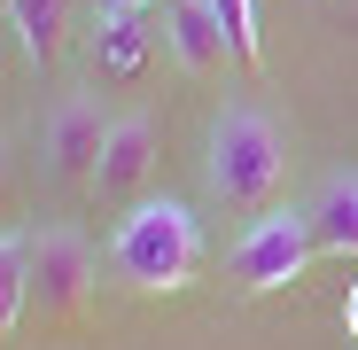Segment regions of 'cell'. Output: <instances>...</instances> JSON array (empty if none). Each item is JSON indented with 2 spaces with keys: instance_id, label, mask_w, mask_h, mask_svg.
Listing matches in <instances>:
<instances>
[{
  "instance_id": "1",
  "label": "cell",
  "mask_w": 358,
  "mask_h": 350,
  "mask_svg": "<svg viewBox=\"0 0 358 350\" xmlns=\"http://www.w3.org/2000/svg\"><path fill=\"white\" fill-rule=\"evenodd\" d=\"M109 272L141 288V296H171L203 272V218L171 195H148L133 203L125 218L109 226Z\"/></svg>"
},
{
  "instance_id": "2",
  "label": "cell",
  "mask_w": 358,
  "mask_h": 350,
  "mask_svg": "<svg viewBox=\"0 0 358 350\" xmlns=\"http://www.w3.org/2000/svg\"><path fill=\"white\" fill-rule=\"evenodd\" d=\"M280 171H288V148H280V125L250 101H226L210 117V140H203V180L226 210H273L280 195Z\"/></svg>"
},
{
  "instance_id": "3",
  "label": "cell",
  "mask_w": 358,
  "mask_h": 350,
  "mask_svg": "<svg viewBox=\"0 0 358 350\" xmlns=\"http://www.w3.org/2000/svg\"><path fill=\"white\" fill-rule=\"evenodd\" d=\"M312 257L320 249H312V218L304 210H257L250 233L226 249V280L242 288V296H273V288H288Z\"/></svg>"
},
{
  "instance_id": "4",
  "label": "cell",
  "mask_w": 358,
  "mask_h": 350,
  "mask_svg": "<svg viewBox=\"0 0 358 350\" xmlns=\"http://www.w3.org/2000/svg\"><path fill=\"white\" fill-rule=\"evenodd\" d=\"M86 296H94V249H86V233L78 226L31 233V304H39V319H71V312H86Z\"/></svg>"
},
{
  "instance_id": "5",
  "label": "cell",
  "mask_w": 358,
  "mask_h": 350,
  "mask_svg": "<svg viewBox=\"0 0 358 350\" xmlns=\"http://www.w3.org/2000/svg\"><path fill=\"white\" fill-rule=\"evenodd\" d=\"M117 117H101L94 94H63L47 117V171L55 180H86L94 187V163H101V140H109Z\"/></svg>"
},
{
  "instance_id": "6",
  "label": "cell",
  "mask_w": 358,
  "mask_h": 350,
  "mask_svg": "<svg viewBox=\"0 0 358 350\" xmlns=\"http://www.w3.org/2000/svg\"><path fill=\"white\" fill-rule=\"evenodd\" d=\"M164 47H171V63L187 71V78H218L226 63H242L210 0H171V16H164Z\"/></svg>"
},
{
  "instance_id": "7",
  "label": "cell",
  "mask_w": 358,
  "mask_h": 350,
  "mask_svg": "<svg viewBox=\"0 0 358 350\" xmlns=\"http://www.w3.org/2000/svg\"><path fill=\"white\" fill-rule=\"evenodd\" d=\"M148 171H156V117H117V125H109V140H101V163H94V195H133L141 180H148Z\"/></svg>"
},
{
  "instance_id": "8",
  "label": "cell",
  "mask_w": 358,
  "mask_h": 350,
  "mask_svg": "<svg viewBox=\"0 0 358 350\" xmlns=\"http://www.w3.org/2000/svg\"><path fill=\"white\" fill-rule=\"evenodd\" d=\"M304 218H312V249L350 265L358 257V171H327L320 195L304 203Z\"/></svg>"
},
{
  "instance_id": "9",
  "label": "cell",
  "mask_w": 358,
  "mask_h": 350,
  "mask_svg": "<svg viewBox=\"0 0 358 350\" xmlns=\"http://www.w3.org/2000/svg\"><path fill=\"white\" fill-rule=\"evenodd\" d=\"M0 8H8V31L24 39L31 63H55V54H63V39H71V0H0Z\"/></svg>"
},
{
  "instance_id": "10",
  "label": "cell",
  "mask_w": 358,
  "mask_h": 350,
  "mask_svg": "<svg viewBox=\"0 0 358 350\" xmlns=\"http://www.w3.org/2000/svg\"><path fill=\"white\" fill-rule=\"evenodd\" d=\"M31 312V233H0V335H16Z\"/></svg>"
},
{
  "instance_id": "11",
  "label": "cell",
  "mask_w": 358,
  "mask_h": 350,
  "mask_svg": "<svg viewBox=\"0 0 358 350\" xmlns=\"http://www.w3.org/2000/svg\"><path fill=\"white\" fill-rule=\"evenodd\" d=\"M210 8H218V24H226L234 54H242V63H265V39H257V0H210Z\"/></svg>"
},
{
  "instance_id": "12",
  "label": "cell",
  "mask_w": 358,
  "mask_h": 350,
  "mask_svg": "<svg viewBox=\"0 0 358 350\" xmlns=\"http://www.w3.org/2000/svg\"><path fill=\"white\" fill-rule=\"evenodd\" d=\"M101 63H109V71H141V63H148L141 16H125V24H101Z\"/></svg>"
},
{
  "instance_id": "13",
  "label": "cell",
  "mask_w": 358,
  "mask_h": 350,
  "mask_svg": "<svg viewBox=\"0 0 358 350\" xmlns=\"http://www.w3.org/2000/svg\"><path fill=\"white\" fill-rule=\"evenodd\" d=\"M24 187H16V163H8V140H0V233H24Z\"/></svg>"
},
{
  "instance_id": "14",
  "label": "cell",
  "mask_w": 358,
  "mask_h": 350,
  "mask_svg": "<svg viewBox=\"0 0 358 350\" xmlns=\"http://www.w3.org/2000/svg\"><path fill=\"white\" fill-rule=\"evenodd\" d=\"M148 0H94V24H125V16H141Z\"/></svg>"
},
{
  "instance_id": "15",
  "label": "cell",
  "mask_w": 358,
  "mask_h": 350,
  "mask_svg": "<svg viewBox=\"0 0 358 350\" xmlns=\"http://www.w3.org/2000/svg\"><path fill=\"white\" fill-rule=\"evenodd\" d=\"M350 335H358V288H350Z\"/></svg>"
}]
</instances>
